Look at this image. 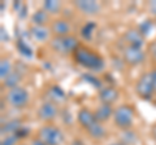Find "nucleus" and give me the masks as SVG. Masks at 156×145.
Wrapping results in <instances>:
<instances>
[{
	"mask_svg": "<svg viewBox=\"0 0 156 145\" xmlns=\"http://www.w3.org/2000/svg\"><path fill=\"white\" fill-rule=\"evenodd\" d=\"M74 61L82 67H86L91 71H103L105 67V62L103 57L99 56L96 52L89 49L83 46H80L73 53Z\"/></svg>",
	"mask_w": 156,
	"mask_h": 145,
	"instance_id": "1",
	"label": "nucleus"
},
{
	"mask_svg": "<svg viewBox=\"0 0 156 145\" xmlns=\"http://www.w3.org/2000/svg\"><path fill=\"white\" fill-rule=\"evenodd\" d=\"M134 117H135V112L133 106L124 104L115 109L112 118H113V123L116 127L121 130V131H125V130L131 128V126L134 123Z\"/></svg>",
	"mask_w": 156,
	"mask_h": 145,
	"instance_id": "2",
	"label": "nucleus"
},
{
	"mask_svg": "<svg viewBox=\"0 0 156 145\" xmlns=\"http://www.w3.org/2000/svg\"><path fill=\"white\" fill-rule=\"evenodd\" d=\"M50 46L56 53L60 55H68V53H74V51L80 47V42L76 36H55L50 40Z\"/></svg>",
	"mask_w": 156,
	"mask_h": 145,
	"instance_id": "3",
	"label": "nucleus"
},
{
	"mask_svg": "<svg viewBox=\"0 0 156 145\" xmlns=\"http://www.w3.org/2000/svg\"><path fill=\"white\" fill-rule=\"evenodd\" d=\"M38 137L46 145H61L64 143V133L61 132V130L50 123L39 128Z\"/></svg>",
	"mask_w": 156,
	"mask_h": 145,
	"instance_id": "4",
	"label": "nucleus"
},
{
	"mask_svg": "<svg viewBox=\"0 0 156 145\" xmlns=\"http://www.w3.org/2000/svg\"><path fill=\"white\" fill-rule=\"evenodd\" d=\"M7 103L14 109H21L25 108L29 104V92L27 89H25L23 87H16L13 89H9L7 92Z\"/></svg>",
	"mask_w": 156,
	"mask_h": 145,
	"instance_id": "5",
	"label": "nucleus"
},
{
	"mask_svg": "<svg viewBox=\"0 0 156 145\" xmlns=\"http://www.w3.org/2000/svg\"><path fill=\"white\" fill-rule=\"evenodd\" d=\"M135 92L139 99L142 100H151L155 93L154 83L151 79V72H144L140 78L136 80L135 84Z\"/></svg>",
	"mask_w": 156,
	"mask_h": 145,
	"instance_id": "6",
	"label": "nucleus"
},
{
	"mask_svg": "<svg viewBox=\"0 0 156 145\" xmlns=\"http://www.w3.org/2000/svg\"><path fill=\"white\" fill-rule=\"evenodd\" d=\"M146 59V53L142 48H135V47H130L126 46L124 48V61L128 65L135 66L142 64Z\"/></svg>",
	"mask_w": 156,
	"mask_h": 145,
	"instance_id": "7",
	"label": "nucleus"
},
{
	"mask_svg": "<svg viewBox=\"0 0 156 145\" xmlns=\"http://www.w3.org/2000/svg\"><path fill=\"white\" fill-rule=\"evenodd\" d=\"M58 114L57 106L55 103L52 101H46L43 103L38 109V118L42 120V122H46V124H48L52 120H55Z\"/></svg>",
	"mask_w": 156,
	"mask_h": 145,
	"instance_id": "8",
	"label": "nucleus"
},
{
	"mask_svg": "<svg viewBox=\"0 0 156 145\" xmlns=\"http://www.w3.org/2000/svg\"><path fill=\"white\" fill-rule=\"evenodd\" d=\"M74 7L86 16H95L101 11V5L95 0H77L74 2Z\"/></svg>",
	"mask_w": 156,
	"mask_h": 145,
	"instance_id": "9",
	"label": "nucleus"
},
{
	"mask_svg": "<svg viewBox=\"0 0 156 145\" xmlns=\"http://www.w3.org/2000/svg\"><path fill=\"white\" fill-rule=\"evenodd\" d=\"M51 31L52 34H55V36H68L70 35L72 26L68 20L64 18H57L51 23Z\"/></svg>",
	"mask_w": 156,
	"mask_h": 145,
	"instance_id": "10",
	"label": "nucleus"
},
{
	"mask_svg": "<svg viewBox=\"0 0 156 145\" xmlns=\"http://www.w3.org/2000/svg\"><path fill=\"white\" fill-rule=\"evenodd\" d=\"M119 96H120L119 89H116L115 87H112V86H108V87H103V88L99 91L98 99L100 100L101 104H109V105H112L115 101H117Z\"/></svg>",
	"mask_w": 156,
	"mask_h": 145,
	"instance_id": "11",
	"label": "nucleus"
},
{
	"mask_svg": "<svg viewBox=\"0 0 156 145\" xmlns=\"http://www.w3.org/2000/svg\"><path fill=\"white\" fill-rule=\"evenodd\" d=\"M124 39L128 43V46L142 48L144 44V36L138 31V29H130L124 34Z\"/></svg>",
	"mask_w": 156,
	"mask_h": 145,
	"instance_id": "12",
	"label": "nucleus"
},
{
	"mask_svg": "<svg viewBox=\"0 0 156 145\" xmlns=\"http://www.w3.org/2000/svg\"><path fill=\"white\" fill-rule=\"evenodd\" d=\"M30 35L33 38V40H35L37 43H46L50 40L51 36V29H48L47 26H31L30 30Z\"/></svg>",
	"mask_w": 156,
	"mask_h": 145,
	"instance_id": "13",
	"label": "nucleus"
},
{
	"mask_svg": "<svg viewBox=\"0 0 156 145\" xmlns=\"http://www.w3.org/2000/svg\"><path fill=\"white\" fill-rule=\"evenodd\" d=\"M77 120H78V123H80L85 130H87V128L91 127V126L96 122V118L94 115V112H91V110L86 109V108H82V109L78 110Z\"/></svg>",
	"mask_w": 156,
	"mask_h": 145,
	"instance_id": "14",
	"label": "nucleus"
},
{
	"mask_svg": "<svg viewBox=\"0 0 156 145\" xmlns=\"http://www.w3.org/2000/svg\"><path fill=\"white\" fill-rule=\"evenodd\" d=\"M113 112H115V109L112 108V105H109V104H100L95 109L94 115H95L98 122L103 123V122H107L111 117H113Z\"/></svg>",
	"mask_w": 156,
	"mask_h": 145,
	"instance_id": "15",
	"label": "nucleus"
},
{
	"mask_svg": "<svg viewBox=\"0 0 156 145\" xmlns=\"http://www.w3.org/2000/svg\"><path fill=\"white\" fill-rule=\"evenodd\" d=\"M86 131H87V133L90 135V137L94 139V140H103L107 136V130H105V127L103 126V123L98 122V120L91 126V127L87 128Z\"/></svg>",
	"mask_w": 156,
	"mask_h": 145,
	"instance_id": "16",
	"label": "nucleus"
},
{
	"mask_svg": "<svg viewBox=\"0 0 156 145\" xmlns=\"http://www.w3.org/2000/svg\"><path fill=\"white\" fill-rule=\"evenodd\" d=\"M21 82H22V74L17 70H13L11 74L3 80V86L5 87V88H8V91H9V89L16 88V87H20L18 84L21 83Z\"/></svg>",
	"mask_w": 156,
	"mask_h": 145,
	"instance_id": "17",
	"label": "nucleus"
},
{
	"mask_svg": "<svg viewBox=\"0 0 156 145\" xmlns=\"http://www.w3.org/2000/svg\"><path fill=\"white\" fill-rule=\"evenodd\" d=\"M48 22H50V14L46 11H43L42 8L33 13V16H31L33 26H46Z\"/></svg>",
	"mask_w": 156,
	"mask_h": 145,
	"instance_id": "18",
	"label": "nucleus"
},
{
	"mask_svg": "<svg viewBox=\"0 0 156 145\" xmlns=\"http://www.w3.org/2000/svg\"><path fill=\"white\" fill-rule=\"evenodd\" d=\"M138 133H136L134 130H125V131H121L120 135V141L125 144V145H135L138 143Z\"/></svg>",
	"mask_w": 156,
	"mask_h": 145,
	"instance_id": "19",
	"label": "nucleus"
},
{
	"mask_svg": "<svg viewBox=\"0 0 156 145\" xmlns=\"http://www.w3.org/2000/svg\"><path fill=\"white\" fill-rule=\"evenodd\" d=\"M42 9L46 11L50 16H55L61 11V3L57 2V0H46L42 4Z\"/></svg>",
	"mask_w": 156,
	"mask_h": 145,
	"instance_id": "20",
	"label": "nucleus"
},
{
	"mask_svg": "<svg viewBox=\"0 0 156 145\" xmlns=\"http://www.w3.org/2000/svg\"><path fill=\"white\" fill-rule=\"evenodd\" d=\"M20 127H22V123L20 122L18 119H12L2 126V135L3 136H4V133H5V136H8V135H14Z\"/></svg>",
	"mask_w": 156,
	"mask_h": 145,
	"instance_id": "21",
	"label": "nucleus"
},
{
	"mask_svg": "<svg viewBox=\"0 0 156 145\" xmlns=\"http://www.w3.org/2000/svg\"><path fill=\"white\" fill-rule=\"evenodd\" d=\"M12 71L13 70H12L11 60L9 59H2V61H0V79H2V82L5 79Z\"/></svg>",
	"mask_w": 156,
	"mask_h": 145,
	"instance_id": "22",
	"label": "nucleus"
},
{
	"mask_svg": "<svg viewBox=\"0 0 156 145\" xmlns=\"http://www.w3.org/2000/svg\"><path fill=\"white\" fill-rule=\"evenodd\" d=\"M152 29H154V23H152V20H150V18H147V20H143L138 25V31L142 34L144 38L147 36L151 31H152Z\"/></svg>",
	"mask_w": 156,
	"mask_h": 145,
	"instance_id": "23",
	"label": "nucleus"
},
{
	"mask_svg": "<svg viewBox=\"0 0 156 145\" xmlns=\"http://www.w3.org/2000/svg\"><path fill=\"white\" fill-rule=\"evenodd\" d=\"M95 27H96V23H95V22H92V21L87 22L86 25L81 29V36H82V38H85L86 40L91 39V36H92V31L95 30Z\"/></svg>",
	"mask_w": 156,
	"mask_h": 145,
	"instance_id": "24",
	"label": "nucleus"
},
{
	"mask_svg": "<svg viewBox=\"0 0 156 145\" xmlns=\"http://www.w3.org/2000/svg\"><path fill=\"white\" fill-rule=\"evenodd\" d=\"M50 95H51V97L55 100V101H62L65 99V93H64V91H62L60 87H51V89H50Z\"/></svg>",
	"mask_w": 156,
	"mask_h": 145,
	"instance_id": "25",
	"label": "nucleus"
},
{
	"mask_svg": "<svg viewBox=\"0 0 156 145\" xmlns=\"http://www.w3.org/2000/svg\"><path fill=\"white\" fill-rule=\"evenodd\" d=\"M82 78H83V80H86L89 84H92L95 88H100V89L103 88V87H101V82L98 79L95 75H92V74H83Z\"/></svg>",
	"mask_w": 156,
	"mask_h": 145,
	"instance_id": "26",
	"label": "nucleus"
},
{
	"mask_svg": "<svg viewBox=\"0 0 156 145\" xmlns=\"http://www.w3.org/2000/svg\"><path fill=\"white\" fill-rule=\"evenodd\" d=\"M17 49L20 51V53H22L23 56H27V57H31V49L29 48V46L26 44L23 40H21L20 39L18 42H17Z\"/></svg>",
	"mask_w": 156,
	"mask_h": 145,
	"instance_id": "27",
	"label": "nucleus"
},
{
	"mask_svg": "<svg viewBox=\"0 0 156 145\" xmlns=\"http://www.w3.org/2000/svg\"><path fill=\"white\" fill-rule=\"evenodd\" d=\"M0 145H18V139L16 135H8L2 139Z\"/></svg>",
	"mask_w": 156,
	"mask_h": 145,
	"instance_id": "28",
	"label": "nucleus"
},
{
	"mask_svg": "<svg viewBox=\"0 0 156 145\" xmlns=\"http://www.w3.org/2000/svg\"><path fill=\"white\" fill-rule=\"evenodd\" d=\"M17 136V139L20 140V139H23V137H26L27 135H29V128H26L25 126H22V127H20L18 130H17V132L14 133Z\"/></svg>",
	"mask_w": 156,
	"mask_h": 145,
	"instance_id": "29",
	"label": "nucleus"
},
{
	"mask_svg": "<svg viewBox=\"0 0 156 145\" xmlns=\"http://www.w3.org/2000/svg\"><path fill=\"white\" fill-rule=\"evenodd\" d=\"M147 8H148V12L151 16H155L156 17V0H152L147 4Z\"/></svg>",
	"mask_w": 156,
	"mask_h": 145,
	"instance_id": "30",
	"label": "nucleus"
},
{
	"mask_svg": "<svg viewBox=\"0 0 156 145\" xmlns=\"http://www.w3.org/2000/svg\"><path fill=\"white\" fill-rule=\"evenodd\" d=\"M148 51H150V55H151V57L156 61V40L155 42H152L150 44V47H148Z\"/></svg>",
	"mask_w": 156,
	"mask_h": 145,
	"instance_id": "31",
	"label": "nucleus"
},
{
	"mask_svg": "<svg viewBox=\"0 0 156 145\" xmlns=\"http://www.w3.org/2000/svg\"><path fill=\"white\" fill-rule=\"evenodd\" d=\"M0 31H2V42H8L9 40V36H8V31L4 29L3 26L0 27Z\"/></svg>",
	"mask_w": 156,
	"mask_h": 145,
	"instance_id": "32",
	"label": "nucleus"
},
{
	"mask_svg": "<svg viewBox=\"0 0 156 145\" xmlns=\"http://www.w3.org/2000/svg\"><path fill=\"white\" fill-rule=\"evenodd\" d=\"M29 145H46V144L43 143L39 137H34V139L31 140V141H30V144H29Z\"/></svg>",
	"mask_w": 156,
	"mask_h": 145,
	"instance_id": "33",
	"label": "nucleus"
},
{
	"mask_svg": "<svg viewBox=\"0 0 156 145\" xmlns=\"http://www.w3.org/2000/svg\"><path fill=\"white\" fill-rule=\"evenodd\" d=\"M151 72V79H152V83H154V88H155V92H156V69H154Z\"/></svg>",
	"mask_w": 156,
	"mask_h": 145,
	"instance_id": "34",
	"label": "nucleus"
},
{
	"mask_svg": "<svg viewBox=\"0 0 156 145\" xmlns=\"http://www.w3.org/2000/svg\"><path fill=\"white\" fill-rule=\"evenodd\" d=\"M70 145H85V144H83V141H82V140L74 139V140H73V141L70 143Z\"/></svg>",
	"mask_w": 156,
	"mask_h": 145,
	"instance_id": "35",
	"label": "nucleus"
},
{
	"mask_svg": "<svg viewBox=\"0 0 156 145\" xmlns=\"http://www.w3.org/2000/svg\"><path fill=\"white\" fill-rule=\"evenodd\" d=\"M151 136L154 137V140L156 141V124L152 126V128H151Z\"/></svg>",
	"mask_w": 156,
	"mask_h": 145,
	"instance_id": "36",
	"label": "nucleus"
},
{
	"mask_svg": "<svg viewBox=\"0 0 156 145\" xmlns=\"http://www.w3.org/2000/svg\"><path fill=\"white\" fill-rule=\"evenodd\" d=\"M108 145H125V144H122V143H121V141H120V140H119V141H115V143H111V144H108Z\"/></svg>",
	"mask_w": 156,
	"mask_h": 145,
	"instance_id": "37",
	"label": "nucleus"
},
{
	"mask_svg": "<svg viewBox=\"0 0 156 145\" xmlns=\"http://www.w3.org/2000/svg\"><path fill=\"white\" fill-rule=\"evenodd\" d=\"M18 145H25V144H18Z\"/></svg>",
	"mask_w": 156,
	"mask_h": 145,
	"instance_id": "38",
	"label": "nucleus"
}]
</instances>
